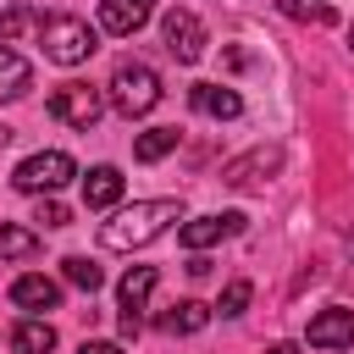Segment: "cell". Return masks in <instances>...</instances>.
<instances>
[{"label": "cell", "mask_w": 354, "mask_h": 354, "mask_svg": "<svg viewBox=\"0 0 354 354\" xmlns=\"http://www.w3.org/2000/svg\"><path fill=\"white\" fill-rule=\"evenodd\" d=\"M0 254L6 260H33L39 254V238L28 227H0Z\"/></svg>", "instance_id": "cell-21"}, {"label": "cell", "mask_w": 354, "mask_h": 354, "mask_svg": "<svg viewBox=\"0 0 354 354\" xmlns=\"http://www.w3.org/2000/svg\"><path fill=\"white\" fill-rule=\"evenodd\" d=\"M249 299H254V288L238 277V282H227V293H221V304H216V310H221V315H243V304H249Z\"/></svg>", "instance_id": "cell-23"}, {"label": "cell", "mask_w": 354, "mask_h": 354, "mask_svg": "<svg viewBox=\"0 0 354 354\" xmlns=\"http://www.w3.org/2000/svg\"><path fill=\"white\" fill-rule=\"evenodd\" d=\"M171 221H183V205H177V199H138V205L116 210V216L100 227V243H105V249H116V254H127V249L155 243Z\"/></svg>", "instance_id": "cell-1"}, {"label": "cell", "mask_w": 354, "mask_h": 354, "mask_svg": "<svg viewBox=\"0 0 354 354\" xmlns=\"http://www.w3.org/2000/svg\"><path fill=\"white\" fill-rule=\"evenodd\" d=\"M232 232H243V210H216V216H194V221L177 227L183 249H194V254H205L210 243H221V238H232Z\"/></svg>", "instance_id": "cell-7"}, {"label": "cell", "mask_w": 354, "mask_h": 354, "mask_svg": "<svg viewBox=\"0 0 354 354\" xmlns=\"http://www.w3.org/2000/svg\"><path fill=\"white\" fill-rule=\"evenodd\" d=\"M266 354H299V343H271Z\"/></svg>", "instance_id": "cell-26"}, {"label": "cell", "mask_w": 354, "mask_h": 354, "mask_svg": "<svg viewBox=\"0 0 354 354\" xmlns=\"http://www.w3.org/2000/svg\"><path fill=\"white\" fill-rule=\"evenodd\" d=\"M50 116L66 122V127H77V133H88L105 116V94L94 83H61V88H50Z\"/></svg>", "instance_id": "cell-4"}, {"label": "cell", "mask_w": 354, "mask_h": 354, "mask_svg": "<svg viewBox=\"0 0 354 354\" xmlns=\"http://www.w3.org/2000/svg\"><path fill=\"white\" fill-rule=\"evenodd\" d=\"M348 44H354V28H348Z\"/></svg>", "instance_id": "cell-27"}, {"label": "cell", "mask_w": 354, "mask_h": 354, "mask_svg": "<svg viewBox=\"0 0 354 354\" xmlns=\"http://www.w3.org/2000/svg\"><path fill=\"white\" fill-rule=\"evenodd\" d=\"M315 348H348L354 343V310H343V304H332V310H321L315 321H310V332H304Z\"/></svg>", "instance_id": "cell-10"}, {"label": "cell", "mask_w": 354, "mask_h": 354, "mask_svg": "<svg viewBox=\"0 0 354 354\" xmlns=\"http://www.w3.org/2000/svg\"><path fill=\"white\" fill-rule=\"evenodd\" d=\"M33 221H44V227H66L72 216H66V205H61V199H39V210H33Z\"/></svg>", "instance_id": "cell-24"}, {"label": "cell", "mask_w": 354, "mask_h": 354, "mask_svg": "<svg viewBox=\"0 0 354 354\" xmlns=\"http://www.w3.org/2000/svg\"><path fill=\"white\" fill-rule=\"evenodd\" d=\"M11 304H17V310H55V304H61V288H55L50 277H33V271H28V277L11 282Z\"/></svg>", "instance_id": "cell-12"}, {"label": "cell", "mask_w": 354, "mask_h": 354, "mask_svg": "<svg viewBox=\"0 0 354 354\" xmlns=\"http://www.w3.org/2000/svg\"><path fill=\"white\" fill-rule=\"evenodd\" d=\"M77 354H122V348H116V343H83Z\"/></svg>", "instance_id": "cell-25"}, {"label": "cell", "mask_w": 354, "mask_h": 354, "mask_svg": "<svg viewBox=\"0 0 354 354\" xmlns=\"http://www.w3.org/2000/svg\"><path fill=\"white\" fill-rule=\"evenodd\" d=\"M194 111L199 116H216V122H232V116H243V100L232 94V88H221V83H194Z\"/></svg>", "instance_id": "cell-11"}, {"label": "cell", "mask_w": 354, "mask_h": 354, "mask_svg": "<svg viewBox=\"0 0 354 354\" xmlns=\"http://www.w3.org/2000/svg\"><path fill=\"white\" fill-rule=\"evenodd\" d=\"M28 88H33V66L11 44H0V100H22Z\"/></svg>", "instance_id": "cell-14"}, {"label": "cell", "mask_w": 354, "mask_h": 354, "mask_svg": "<svg viewBox=\"0 0 354 354\" xmlns=\"http://www.w3.org/2000/svg\"><path fill=\"white\" fill-rule=\"evenodd\" d=\"M44 28V11L17 0V6H0V39H22V33H39Z\"/></svg>", "instance_id": "cell-17"}, {"label": "cell", "mask_w": 354, "mask_h": 354, "mask_svg": "<svg viewBox=\"0 0 354 354\" xmlns=\"http://www.w3.org/2000/svg\"><path fill=\"white\" fill-rule=\"evenodd\" d=\"M61 266H66V282H72V288H83V293H94V288L105 282V271H100L88 254H66Z\"/></svg>", "instance_id": "cell-20"}, {"label": "cell", "mask_w": 354, "mask_h": 354, "mask_svg": "<svg viewBox=\"0 0 354 354\" xmlns=\"http://www.w3.org/2000/svg\"><path fill=\"white\" fill-rule=\"evenodd\" d=\"M116 293H122V315H138L149 304V293H155V266H133Z\"/></svg>", "instance_id": "cell-15"}, {"label": "cell", "mask_w": 354, "mask_h": 354, "mask_svg": "<svg viewBox=\"0 0 354 354\" xmlns=\"http://www.w3.org/2000/svg\"><path fill=\"white\" fill-rule=\"evenodd\" d=\"M11 348L17 354H50L55 348V326L50 321H17L11 326Z\"/></svg>", "instance_id": "cell-16"}, {"label": "cell", "mask_w": 354, "mask_h": 354, "mask_svg": "<svg viewBox=\"0 0 354 354\" xmlns=\"http://www.w3.org/2000/svg\"><path fill=\"white\" fill-rule=\"evenodd\" d=\"M149 17H155V0H100V28L116 33V39L138 33Z\"/></svg>", "instance_id": "cell-9"}, {"label": "cell", "mask_w": 354, "mask_h": 354, "mask_svg": "<svg viewBox=\"0 0 354 354\" xmlns=\"http://www.w3.org/2000/svg\"><path fill=\"white\" fill-rule=\"evenodd\" d=\"M177 138H183L177 127H149V133H138V138H133V160H144V166H149V160L171 155V149H177Z\"/></svg>", "instance_id": "cell-18"}, {"label": "cell", "mask_w": 354, "mask_h": 354, "mask_svg": "<svg viewBox=\"0 0 354 354\" xmlns=\"http://www.w3.org/2000/svg\"><path fill=\"white\" fill-rule=\"evenodd\" d=\"M105 105L116 111V116H149L155 105H160V77H155V66H144V61H122L116 72H111V83H105Z\"/></svg>", "instance_id": "cell-2"}, {"label": "cell", "mask_w": 354, "mask_h": 354, "mask_svg": "<svg viewBox=\"0 0 354 354\" xmlns=\"http://www.w3.org/2000/svg\"><path fill=\"white\" fill-rule=\"evenodd\" d=\"M122 199V171L116 166H94L88 177H83V205L88 210H111Z\"/></svg>", "instance_id": "cell-13"}, {"label": "cell", "mask_w": 354, "mask_h": 354, "mask_svg": "<svg viewBox=\"0 0 354 354\" xmlns=\"http://www.w3.org/2000/svg\"><path fill=\"white\" fill-rule=\"evenodd\" d=\"M205 321H210V310H205L199 299H183L177 310H166V315H160V332H199Z\"/></svg>", "instance_id": "cell-19"}, {"label": "cell", "mask_w": 354, "mask_h": 354, "mask_svg": "<svg viewBox=\"0 0 354 354\" xmlns=\"http://www.w3.org/2000/svg\"><path fill=\"white\" fill-rule=\"evenodd\" d=\"M282 6V17H293V22H315V28H326L337 11L326 6V0H277Z\"/></svg>", "instance_id": "cell-22"}, {"label": "cell", "mask_w": 354, "mask_h": 354, "mask_svg": "<svg viewBox=\"0 0 354 354\" xmlns=\"http://www.w3.org/2000/svg\"><path fill=\"white\" fill-rule=\"evenodd\" d=\"M160 39H166V50H171L177 66H194V61L205 55V22H199L188 6H171V11L160 17Z\"/></svg>", "instance_id": "cell-6"}, {"label": "cell", "mask_w": 354, "mask_h": 354, "mask_svg": "<svg viewBox=\"0 0 354 354\" xmlns=\"http://www.w3.org/2000/svg\"><path fill=\"white\" fill-rule=\"evenodd\" d=\"M282 166V149L277 144H254L249 155H238V160H227V171H221V183H232V188H260L271 171Z\"/></svg>", "instance_id": "cell-8"}, {"label": "cell", "mask_w": 354, "mask_h": 354, "mask_svg": "<svg viewBox=\"0 0 354 354\" xmlns=\"http://www.w3.org/2000/svg\"><path fill=\"white\" fill-rule=\"evenodd\" d=\"M77 177V166H72V155H61V149H39V155H28L17 171H11V183L22 188V194H55V188H66Z\"/></svg>", "instance_id": "cell-5"}, {"label": "cell", "mask_w": 354, "mask_h": 354, "mask_svg": "<svg viewBox=\"0 0 354 354\" xmlns=\"http://www.w3.org/2000/svg\"><path fill=\"white\" fill-rule=\"evenodd\" d=\"M39 44H44V55H50L55 66H83V61L100 50V39H94V28H88L83 17H44Z\"/></svg>", "instance_id": "cell-3"}]
</instances>
